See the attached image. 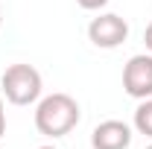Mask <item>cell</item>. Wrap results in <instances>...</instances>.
<instances>
[{"mask_svg":"<svg viewBox=\"0 0 152 149\" xmlns=\"http://www.w3.org/2000/svg\"><path fill=\"white\" fill-rule=\"evenodd\" d=\"M0 23H3V9H0Z\"/></svg>","mask_w":152,"mask_h":149,"instance_id":"8fae6325","label":"cell"},{"mask_svg":"<svg viewBox=\"0 0 152 149\" xmlns=\"http://www.w3.org/2000/svg\"><path fill=\"white\" fill-rule=\"evenodd\" d=\"M38 149H58V146H53V143H44V146H38Z\"/></svg>","mask_w":152,"mask_h":149,"instance_id":"30bf717a","label":"cell"},{"mask_svg":"<svg viewBox=\"0 0 152 149\" xmlns=\"http://www.w3.org/2000/svg\"><path fill=\"white\" fill-rule=\"evenodd\" d=\"M88 38L99 50H114L129 38V20L117 12H99L88 23Z\"/></svg>","mask_w":152,"mask_h":149,"instance_id":"3957f363","label":"cell"},{"mask_svg":"<svg viewBox=\"0 0 152 149\" xmlns=\"http://www.w3.org/2000/svg\"><path fill=\"white\" fill-rule=\"evenodd\" d=\"M79 3V9H85V12H99V9H105L111 0H76Z\"/></svg>","mask_w":152,"mask_h":149,"instance_id":"52a82bcc","label":"cell"},{"mask_svg":"<svg viewBox=\"0 0 152 149\" xmlns=\"http://www.w3.org/2000/svg\"><path fill=\"white\" fill-rule=\"evenodd\" d=\"M123 91L132 99L152 96V53H137L123 67Z\"/></svg>","mask_w":152,"mask_h":149,"instance_id":"277c9868","label":"cell"},{"mask_svg":"<svg viewBox=\"0 0 152 149\" xmlns=\"http://www.w3.org/2000/svg\"><path fill=\"white\" fill-rule=\"evenodd\" d=\"M6 134V105H3V93H0V140Z\"/></svg>","mask_w":152,"mask_h":149,"instance_id":"ba28073f","label":"cell"},{"mask_svg":"<svg viewBox=\"0 0 152 149\" xmlns=\"http://www.w3.org/2000/svg\"><path fill=\"white\" fill-rule=\"evenodd\" d=\"M0 93L12 105H35L41 99V93H44V79L32 64L15 61L0 76Z\"/></svg>","mask_w":152,"mask_h":149,"instance_id":"7a4b0ae2","label":"cell"},{"mask_svg":"<svg viewBox=\"0 0 152 149\" xmlns=\"http://www.w3.org/2000/svg\"><path fill=\"white\" fill-rule=\"evenodd\" d=\"M146 149H152V143H149V146H146Z\"/></svg>","mask_w":152,"mask_h":149,"instance_id":"7c38bea8","label":"cell"},{"mask_svg":"<svg viewBox=\"0 0 152 149\" xmlns=\"http://www.w3.org/2000/svg\"><path fill=\"white\" fill-rule=\"evenodd\" d=\"M134 129L123 120H102L91 131V149H129Z\"/></svg>","mask_w":152,"mask_h":149,"instance_id":"5b68a950","label":"cell"},{"mask_svg":"<svg viewBox=\"0 0 152 149\" xmlns=\"http://www.w3.org/2000/svg\"><path fill=\"white\" fill-rule=\"evenodd\" d=\"M132 129L152 140V96L137 99V108H134V117H132Z\"/></svg>","mask_w":152,"mask_h":149,"instance_id":"8992f818","label":"cell"},{"mask_svg":"<svg viewBox=\"0 0 152 149\" xmlns=\"http://www.w3.org/2000/svg\"><path fill=\"white\" fill-rule=\"evenodd\" d=\"M143 44H146V53H152V20H149V26L143 29Z\"/></svg>","mask_w":152,"mask_h":149,"instance_id":"9c48e42d","label":"cell"},{"mask_svg":"<svg viewBox=\"0 0 152 149\" xmlns=\"http://www.w3.org/2000/svg\"><path fill=\"white\" fill-rule=\"evenodd\" d=\"M82 120V108L70 93H47L35 102V129L44 137H64L79 126Z\"/></svg>","mask_w":152,"mask_h":149,"instance_id":"6da1fadb","label":"cell"}]
</instances>
